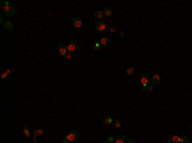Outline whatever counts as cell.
<instances>
[{"mask_svg":"<svg viewBox=\"0 0 192 143\" xmlns=\"http://www.w3.org/2000/svg\"><path fill=\"white\" fill-rule=\"evenodd\" d=\"M141 91H142V92H146V93H150V92L154 91V86L151 83L147 84V86H142V87H141Z\"/></svg>","mask_w":192,"mask_h":143,"instance_id":"9c48e42d","label":"cell"},{"mask_svg":"<svg viewBox=\"0 0 192 143\" xmlns=\"http://www.w3.org/2000/svg\"><path fill=\"white\" fill-rule=\"evenodd\" d=\"M179 143H190V138L187 136H182L179 137Z\"/></svg>","mask_w":192,"mask_h":143,"instance_id":"e0dca14e","label":"cell"},{"mask_svg":"<svg viewBox=\"0 0 192 143\" xmlns=\"http://www.w3.org/2000/svg\"><path fill=\"white\" fill-rule=\"evenodd\" d=\"M64 58H65V59H68V60H69V59H71V58H72V52H69V51H68V52H67V54H65V55H64Z\"/></svg>","mask_w":192,"mask_h":143,"instance_id":"d4e9b609","label":"cell"},{"mask_svg":"<svg viewBox=\"0 0 192 143\" xmlns=\"http://www.w3.org/2000/svg\"><path fill=\"white\" fill-rule=\"evenodd\" d=\"M140 82H141V84L142 86H147V84H150V82H151V78H150V75L149 74H142L141 77H140Z\"/></svg>","mask_w":192,"mask_h":143,"instance_id":"5b68a950","label":"cell"},{"mask_svg":"<svg viewBox=\"0 0 192 143\" xmlns=\"http://www.w3.org/2000/svg\"><path fill=\"white\" fill-rule=\"evenodd\" d=\"M62 143H69V141H68V139H64V141H63Z\"/></svg>","mask_w":192,"mask_h":143,"instance_id":"f546056e","label":"cell"},{"mask_svg":"<svg viewBox=\"0 0 192 143\" xmlns=\"http://www.w3.org/2000/svg\"><path fill=\"white\" fill-rule=\"evenodd\" d=\"M73 143H77V142H73Z\"/></svg>","mask_w":192,"mask_h":143,"instance_id":"4dcf8cb0","label":"cell"},{"mask_svg":"<svg viewBox=\"0 0 192 143\" xmlns=\"http://www.w3.org/2000/svg\"><path fill=\"white\" fill-rule=\"evenodd\" d=\"M126 143H136V142H135L133 139H131V141H127V142H126Z\"/></svg>","mask_w":192,"mask_h":143,"instance_id":"f1b7e54d","label":"cell"},{"mask_svg":"<svg viewBox=\"0 0 192 143\" xmlns=\"http://www.w3.org/2000/svg\"><path fill=\"white\" fill-rule=\"evenodd\" d=\"M115 138H113L112 136H108L106 138H105V143H114Z\"/></svg>","mask_w":192,"mask_h":143,"instance_id":"d6986e66","label":"cell"},{"mask_svg":"<svg viewBox=\"0 0 192 143\" xmlns=\"http://www.w3.org/2000/svg\"><path fill=\"white\" fill-rule=\"evenodd\" d=\"M67 47H68V51L69 52H77L78 50H79V45H78V42L77 41H69V43L67 45Z\"/></svg>","mask_w":192,"mask_h":143,"instance_id":"7a4b0ae2","label":"cell"},{"mask_svg":"<svg viewBox=\"0 0 192 143\" xmlns=\"http://www.w3.org/2000/svg\"><path fill=\"white\" fill-rule=\"evenodd\" d=\"M5 22H6V21H5V15H4V14H1V15H0V23L4 26V23H5Z\"/></svg>","mask_w":192,"mask_h":143,"instance_id":"cb8c5ba5","label":"cell"},{"mask_svg":"<svg viewBox=\"0 0 192 143\" xmlns=\"http://www.w3.org/2000/svg\"><path fill=\"white\" fill-rule=\"evenodd\" d=\"M103 13H104L105 17H110V15L113 14V9H112L110 6H105V8L103 9Z\"/></svg>","mask_w":192,"mask_h":143,"instance_id":"8fae6325","label":"cell"},{"mask_svg":"<svg viewBox=\"0 0 192 143\" xmlns=\"http://www.w3.org/2000/svg\"><path fill=\"white\" fill-rule=\"evenodd\" d=\"M160 82H161V77H160V74H154L153 77H151V84H153L154 87L155 86H157V84H160Z\"/></svg>","mask_w":192,"mask_h":143,"instance_id":"8992f818","label":"cell"},{"mask_svg":"<svg viewBox=\"0 0 192 143\" xmlns=\"http://www.w3.org/2000/svg\"><path fill=\"white\" fill-rule=\"evenodd\" d=\"M9 5H12L9 1H1V3H0V6H1V9H4V8H6V6H9Z\"/></svg>","mask_w":192,"mask_h":143,"instance_id":"ffe728a7","label":"cell"},{"mask_svg":"<svg viewBox=\"0 0 192 143\" xmlns=\"http://www.w3.org/2000/svg\"><path fill=\"white\" fill-rule=\"evenodd\" d=\"M113 127H114V128H120V127H122V121H120V120H114V121H113Z\"/></svg>","mask_w":192,"mask_h":143,"instance_id":"ac0fdd59","label":"cell"},{"mask_svg":"<svg viewBox=\"0 0 192 143\" xmlns=\"http://www.w3.org/2000/svg\"><path fill=\"white\" fill-rule=\"evenodd\" d=\"M126 73H127L128 75H131V74H133V73H135V67H131V68H128Z\"/></svg>","mask_w":192,"mask_h":143,"instance_id":"7402d4cb","label":"cell"},{"mask_svg":"<svg viewBox=\"0 0 192 143\" xmlns=\"http://www.w3.org/2000/svg\"><path fill=\"white\" fill-rule=\"evenodd\" d=\"M82 24H83V21H82L81 18L76 17V18H73V19H72V26H73V27H76V28H81V27H82Z\"/></svg>","mask_w":192,"mask_h":143,"instance_id":"52a82bcc","label":"cell"},{"mask_svg":"<svg viewBox=\"0 0 192 143\" xmlns=\"http://www.w3.org/2000/svg\"><path fill=\"white\" fill-rule=\"evenodd\" d=\"M24 134H26V137H30V130L24 129Z\"/></svg>","mask_w":192,"mask_h":143,"instance_id":"484cf974","label":"cell"},{"mask_svg":"<svg viewBox=\"0 0 192 143\" xmlns=\"http://www.w3.org/2000/svg\"><path fill=\"white\" fill-rule=\"evenodd\" d=\"M108 28H106V24H105V22H103V21H99L97 23H96V26H95V31L96 32H105Z\"/></svg>","mask_w":192,"mask_h":143,"instance_id":"277c9868","label":"cell"},{"mask_svg":"<svg viewBox=\"0 0 192 143\" xmlns=\"http://www.w3.org/2000/svg\"><path fill=\"white\" fill-rule=\"evenodd\" d=\"M100 45H101L103 47H108V46L110 45V38H109V37L101 38V40H100Z\"/></svg>","mask_w":192,"mask_h":143,"instance_id":"30bf717a","label":"cell"},{"mask_svg":"<svg viewBox=\"0 0 192 143\" xmlns=\"http://www.w3.org/2000/svg\"><path fill=\"white\" fill-rule=\"evenodd\" d=\"M168 143H179V137L178 136H170L168 138Z\"/></svg>","mask_w":192,"mask_h":143,"instance_id":"5bb4252c","label":"cell"},{"mask_svg":"<svg viewBox=\"0 0 192 143\" xmlns=\"http://www.w3.org/2000/svg\"><path fill=\"white\" fill-rule=\"evenodd\" d=\"M101 121H103L105 125H109V124H113V121H114V120H113L110 116H108V115H106V116H104V118L101 119Z\"/></svg>","mask_w":192,"mask_h":143,"instance_id":"7c38bea8","label":"cell"},{"mask_svg":"<svg viewBox=\"0 0 192 143\" xmlns=\"http://www.w3.org/2000/svg\"><path fill=\"white\" fill-rule=\"evenodd\" d=\"M126 142H127L126 136H118V137H115L114 143H126Z\"/></svg>","mask_w":192,"mask_h":143,"instance_id":"4fadbf2b","label":"cell"},{"mask_svg":"<svg viewBox=\"0 0 192 143\" xmlns=\"http://www.w3.org/2000/svg\"><path fill=\"white\" fill-rule=\"evenodd\" d=\"M94 17H95V18H97V19H101V18L104 17V13H103V10H96V12L94 13Z\"/></svg>","mask_w":192,"mask_h":143,"instance_id":"2e32d148","label":"cell"},{"mask_svg":"<svg viewBox=\"0 0 192 143\" xmlns=\"http://www.w3.org/2000/svg\"><path fill=\"white\" fill-rule=\"evenodd\" d=\"M41 134H44V129H37V130L35 132V138H36L37 136H41Z\"/></svg>","mask_w":192,"mask_h":143,"instance_id":"603a6c76","label":"cell"},{"mask_svg":"<svg viewBox=\"0 0 192 143\" xmlns=\"http://www.w3.org/2000/svg\"><path fill=\"white\" fill-rule=\"evenodd\" d=\"M8 74H9V73H8V72H5V73H4V74H3V75H1V78H5V77H6V75H8Z\"/></svg>","mask_w":192,"mask_h":143,"instance_id":"83f0119b","label":"cell"},{"mask_svg":"<svg viewBox=\"0 0 192 143\" xmlns=\"http://www.w3.org/2000/svg\"><path fill=\"white\" fill-rule=\"evenodd\" d=\"M6 72H8V73H14V68H9Z\"/></svg>","mask_w":192,"mask_h":143,"instance_id":"4316f807","label":"cell"},{"mask_svg":"<svg viewBox=\"0 0 192 143\" xmlns=\"http://www.w3.org/2000/svg\"><path fill=\"white\" fill-rule=\"evenodd\" d=\"M65 139H68L69 142H77L78 141V133L76 130H71L67 136H65Z\"/></svg>","mask_w":192,"mask_h":143,"instance_id":"3957f363","label":"cell"},{"mask_svg":"<svg viewBox=\"0 0 192 143\" xmlns=\"http://www.w3.org/2000/svg\"><path fill=\"white\" fill-rule=\"evenodd\" d=\"M15 13H17V8L14 5H9L3 9V14L8 15V17H13V15H15Z\"/></svg>","mask_w":192,"mask_h":143,"instance_id":"6da1fadb","label":"cell"},{"mask_svg":"<svg viewBox=\"0 0 192 143\" xmlns=\"http://www.w3.org/2000/svg\"><path fill=\"white\" fill-rule=\"evenodd\" d=\"M13 27H14V26H13V23H12L10 21H6V22L4 23V28H5L6 31H12Z\"/></svg>","mask_w":192,"mask_h":143,"instance_id":"9a60e30c","label":"cell"},{"mask_svg":"<svg viewBox=\"0 0 192 143\" xmlns=\"http://www.w3.org/2000/svg\"><path fill=\"white\" fill-rule=\"evenodd\" d=\"M116 31H118V28H116V27H109L105 32H106V33H110V32H116Z\"/></svg>","mask_w":192,"mask_h":143,"instance_id":"44dd1931","label":"cell"},{"mask_svg":"<svg viewBox=\"0 0 192 143\" xmlns=\"http://www.w3.org/2000/svg\"><path fill=\"white\" fill-rule=\"evenodd\" d=\"M58 51H59V54L60 55H65L67 52H68V47H67V45H64V43H60L59 46H58Z\"/></svg>","mask_w":192,"mask_h":143,"instance_id":"ba28073f","label":"cell"}]
</instances>
